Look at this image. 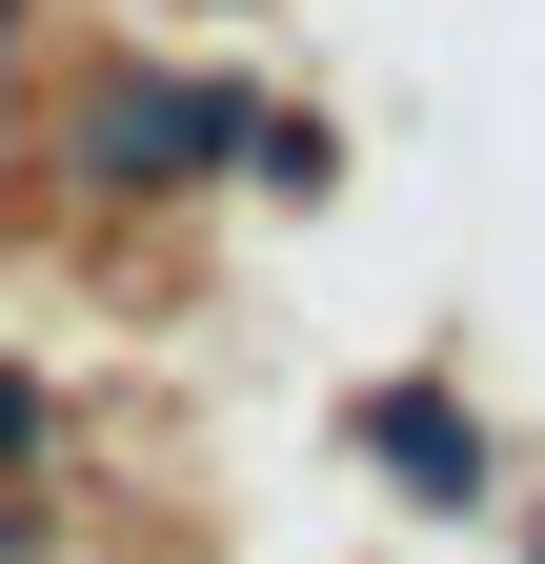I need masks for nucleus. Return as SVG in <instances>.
Masks as SVG:
<instances>
[]
</instances>
